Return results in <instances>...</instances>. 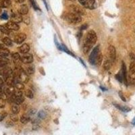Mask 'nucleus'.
I'll return each mask as SVG.
<instances>
[{"label": "nucleus", "mask_w": 135, "mask_h": 135, "mask_svg": "<svg viewBox=\"0 0 135 135\" xmlns=\"http://www.w3.org/2000/svg\"><path fill=\"white\" fill-rule=\"evenodd\" d=\"M22 21H23L24 22H25V23L27 25H29V23H30V19L28 16L22 17Z\"/></svg>", "instance_id": "2f4dec72"}, {"label": "nucleus", "mask_w": 135, "mask_h": 135, "mask_svg": "<svg viewBox=\"0 0 135 135\" xmlns=\"http://www.w3.org/2000/svg\"><path fill=\"white\" fill-rule=\"evenodd\" d=\"M116 78L117 80H118L120 82H121V83H122L123 81V77H122V74H121V72H120L119 74H118L116 75Z\"/></svg>", "instance_id": "473e14b6"}, {"label": "nucleus", "mask_w": 135, "mask_h": 135, "mask_svg": "<svg viewBox=\"0 0 135 135\" xmlns=\"http://www.w3.org/2000/svg\"><path fill=\"white\" fill-rule=\"evenodd\" d=\"M30 50V47L28 46V44H23L19 48V51H20V52L22 53V54H27Z\"/></svg>", "instance_id": "ddd939ff"}, {"label": "nucleus", "mask_w": 135, "mask_h": 135, "mask_svg": "<svg viewBox=\"0 0 135 135\" xmlns=\"http://www.w3.org/2000/svg\"><path fill=\"white\" fill-rule=\"evenodd\" d=\"M12 58L14 59V60H18L20 59V55H19V54H18V53H15V54H14L12 55Z\"/></svg>", "instance_id": "72a5a7b5"}, {"label": "nucleus", "mask_w": 135, "mask_h": 135, "mask_svg": "<svg viewBox=\"0 0 135 135\" xmlns=\"http://www.w3.org/2000/svg\"><path fill=\"white\" fill-rule=\"evenodd\" d=\"M1 13H2V9L0 8V14H1Z\"/></svg>", "instance_id": "a19ab883"}, {"label": "nucleus", "mask_w": 135, "mask_h": 135, "mask_svg": "<svg viewBox=\"0 0 135 135\" xmlns=\"http://www.w3.org/2000/svg\"><path fill=\"white\" fill-rule=\"evenodd\" d=\"M30 120H31V117L28 115H22L21 116V118H20V122H21V123L25 124H27L30 121Z\"/></svg>", "instance_id": "f3484780"}, {"label": "nucleus", "mask_w": 135, "mask_h": 135, "mask_svg": "<svg viewBox=\"0 0 135 135\" xmlns=\"http://www.w3.org/2000/svg\"><path fill=\"white\" fill-rule=\"evenodd\" d=\"M0 17H1V19H3V20H8V15L6 14V12H3Z\"/></svg>", "instance_id": "f704fd0d"}, {"label": "nucleus", "mask_w": 135, "mask_h": 135, "mask_svg": "<svg viewBox=\"0 0 135 135\" xmlns=\"http://www.w3.org/2000/svg\"><path fill=\"white\" fill-rule=\"evenodd\" d=\"M20 60L21 62L25 64H31L33 61V57L32 55L31 54H24L22 56H20Z\"/></svg>", "instance_id": "39448f33"}, {"label": "nucleus", "mask_w": 135, "mask_h": 135, "mask_svg": "<svg viewBox=\"0 0 135 135\" xmlns=\"http://www.w3.org/2000/svg\"><path fill=\"white\" fill-rule=\"evenodd\" d=\"M25 72L28 75L32 74L35 72V67H34V66H28L26 68V70H25Z\"/></svg>", "instance_id": "a211bd4d"}, {"label": "nucleus", "mask_w": 135, "mask_h": 135, "mask_svg": "<svg viewBox=\"0 0 135 135\" xmlns=\"http://www.w3.org/2000/svg\"><path fill=\"white\" fill-rule=\"evenodd\" d=\"M26 38V35L25 33H20L18 34L15 37H14V42L17 44H21L22 43H23Z\"/></svg>", "instance_id": "9d476101"}, {"label": "nucleus", "mask_w": 135, "mask_h": 135, "mask_svg": "<svg viewBox=\"0 0 135 135\" xmlns=\"http://www.w3.org/2000/svg\"><path fill=\"white\" fill-rule=\"evenodd\" d=\"M68 1H72V2H73V1H74V0H68Z\"/></svg>", "instance_id": "79ce46f5"}, {"label": "nucleus", "mask_w": 135, "mask_h": 135, "mask_svg": "<svg viewBox=\"0 0 135 135\" xmlns=\"http://www.w3.org/2000/svg\"><path fill=\"white\" fill-rule=\"evenodd\" d=\"M3 86V81L2 78H0V91H2V89Z\"/></svg>", "instance_id": "c9c22d12"}, {"label": "nucleus", "mask_w": 135, "mask_h": 135, "mask_svg": "<svg viewBox=\"0 0 135 135\" xmlns=\"http://www.w3.org/2000/svg\"><path fill=\"white\" fill-rule=\"evenodd\" d=\"M63 18L71 24H78L80 23L82 20L81 16L76 13L71 12L68 13H65L63 16Z\"/></svg>", "instance_id": "f03ea898"}, {"label": "nucleus", "mask_w": 135, "mask_h": 135, "mask_svg": "<svg viewBox=\"0 0 135 135\" xmlns=\"http://www.w3.org/2000/svg\"><path fill=\"white\" fill-rule=\"evenodd\" d=\"M25 95H26V97H27L29 99L33 98L34 97L33 93H32V91H31V89H27V90H26V91H25Z\"/></svg>", "instance_id": "b1692460"}, {"label": "nucleus", "mask_w": 135, "mask_h": 135, "mask_svg": "<svg viewBox=\"0 0 135 135\" xmlns=\"http://www.w3.org/2000/svg\"><path fill=\"white\" fill-rule=\"evenodd\" d=\"M102 60H103V56H102V54H99V55L97 56V57L96 58V60H95V65H97V66H99V65H101V62H102Z\"/></svg>", "instance_id": "4be33fe9"}, {"label": "nucleus", "mask_w": 135, "mask_h": 135, "mask_svg": "<svg viewBox=\"0 0 135 135\" xmlns=\"http://www.w3.org/2000/svg\"><path fill=\"white\" fill-rule=\"evenodd\" d=\"M28 12V8L26 5H22L19 9V14L21 15H26Z\"/></svg>", "instance_id": "4468645a"}, {"label": "nucleus", "mask_w": 135, "mask_h": 135, "mask_svg": "<svg viewBox=\"0 0 135 135\" xmlns=\"http://www.w3.org/2000/svg\"><path fill=\"white\" fill-rule=\"evenodd\" d=\"M14 86H15L16 89L17 90H19V91H21V90L25 89V85H24V84L20 83V82H17V83H16L14 84Z\"/></svg>", "instance_id": "aec40b11"}, {"label": "nucleus", "mask_w": 135, "mask_h": 135, "mask_svg": "<svg viewBox=\"0 0 135 135\" xmlns=\"http://www.w3.org/2000/svg\"><path fill=\"white\" fill-rule=\"evenodd\" d=\"M6 105V100L0 97V108H3Z\"/></svg>", "instance_id": "7c9ffc66"}, {"label": "nucleus", "mask_w": 135, "mask_h": 135, "mask_svg": "<svg viewBox=\"0 0 135 135\" xmlns=\"http://www.w3.org/2000/svg\"><path fill=\"white\" fill-rule=\"evenodd\" d=\"M24 1H25V0H18V3H22Z\"/></svg>", "instance_id": "58836bf2"}, {"label": "nucleus", "mask_w": 135, "mask_h": 135, "mask_svg": "<svg viewBox=\"0 0 135 135\" xmlns=\"http://www.w3.org/2000/svg\"><path fill=\"white\" fill-rule=\"evenodd\" d=\"M115 106L116 107V108H118V109H120V110L122 111V112H129V111L131 110V109L128 108H127V107H122V106H120V105H115Z\"/></svg>", "instance_id": "bb28decb"}, {"label": "nucleus", "mask_w": 135, "mask_h": 135, "mask_svg": "<svg viewBox=\"0 0 135 135\" xmlns=\"http://www.w3.org/2000/svg\"><path fill=\"white\" fill-rule=\"evenodd\" d=\"M5 26L8 28L9 31H17L20 29V26H18V25L12 21H9L8 22H7Z\"/></svg>", "instance_id": "1a4fd4ad"}, {"label": "nucleus", "mask_w": 135, "mask_h": 135, "mask_svg": "<svg viewBox=\"0 0 135 135\" xmlns=\"http://www.w3.org/2000/svg\"><path fill=\"white\" fill-rule=\"evenodd\" d=\"M132 124H133L134 125H135V118H134L133 120H132Z\"/></svg>", "instance_id": "ea45409f"}, {"label": "nucleus", "mask_w": 135, "mask_h": 135, "mask_svg": "<svg viewBox=\"0 0 135 135\" xmlns=\"http://www.w3.org/2000/svg\"><path fill=\"white\" fill-rule=\"evenodd\" d=\"M38 118L41 119H45L47 118V114L44 111H40L38 114Z\"/></svg>", "instance_id": "c85d7f7f"}, {"label": "nucleus", "mask_w": 135, "mask_h": 135, "mask_svg": "<svg viewBox=\"0 0 135 135\" xmlns=\"http://www.w3.org/2000/svg\"><path fill=\"white\" fill-rule=\"evenodd\" d=\"M71 10V12H74L76 14H79L80 16L81 15H84L85 14V11L81 8L80 7L78 6H75V5H72L70 7Z\"/></svg>", "instance_id": "6e6552de"}, {"label": "nucleus", "mask_w": 135, "mask_h": 135, "mask_svg": "<svg viewBox=\"0 0 135 135\" xmlns=\"http://www.w3.org/2000/svg\"><path fill=\"white\" fill-rule=\"evenodd\" d=\"M100 53V48L99 45H97V46L95 47L93 49V50L91 51V55H90V57H89V61L90 63L92 65H95V60H96V58L99 55Z\"/></svg>", "instance_id": "7ed1b4c3"}, {"label": "nucleus", "mask_w": 135, "mask_h": 135, "mask_svg": "<svg viewBox=\"0 0 135 135\" xmlns=\"http://www.w3.org/2000/svg\"><path fill=\"white\" fill-rule=\"evenodd\" d=\"M11 19H12L11 21L18 24L22 21V16L20 14H12V16H11Z\"/></svg>", "instance_id": "9b49d317"}, {"label": "nucleus", "mask_w": 135, "mask_h": 135, "mask_svg": "<svg viewBox=\"0 0 135 135\" xmlns=\"http://www.w3.org/2000/svg\"><path fill=\"white\" fill-rule=\"evenodd\" d=\"M30 2H31V4H32V7L35 8V9H36V10H40L39 7H38V4L37 3V2H36L35 0H30Z\"/></svg>", "instance_id": "cd10ccee"}, {"label": "nucleus", "mask_w": 135, "mask_h": 135, "mask_svg": "<svg viewBox=\"0 0 135 135\" xmlns=\"http://www.w3.org/2000/svg\"><path fill=\"white\" fill-rule=\"evenodd\" d=\"M9 55V51L7 48L0 49V57H6Z\"/></svg>", "instance_id": "dca6fc26"}, {"label": "nucleus", "mask_w": 135, "mask_h": 135, "mask_svg": "<svg viewBox=\"0 0 135 135\" xmlns=\"http://www.w3.org/2000/svg\"><path fill=\"white\" fill-rule=\"evenodd\" d=\"M122 74L123 80L124 81L125 84L127 85V76H126V67L124 62L122 61Z\"/></svg>", "instance_id": "f8f14e48"}, {"label": "nucleus", "mask_w": 135, "mask_h": 135, "mask_svg": "<svg viewBox=\"0 0 135 135\" xmlns=\"http://www.w3.org/2000/svg\"><path fill=\"white\" fill-rule=\"evenodd\" d=\"M10 119L12 120V122H17L18 120V116L16 115V114H12V115H10Z\"/></svg>", "instance_id": "c756f323"}, {"label": "nucleus", "mask_w": 135, "mask_h": 135, "mask_svg": "<svg viewBox=\"0 0 135 135\" xmlns=\"http://www.w3.org/2000/svg\"><path fill=\"white\" fill-rule=\"evenodd\" d=\"M19 111H20V108H19L18 105L15 104L14 105H12V112L13 114H17L19 113Z\"/></svg>", "instance_id": "5701e85b"}, {"label": "nucleus", "mask_w": 135, "mask_h": 135, "mask_svg": "<svg viewBox=\"0 0 135 135\" xmlns=\"http://www.w3.org/2000/svg\"><path fill=\"white\" fill-rule=\"evenodd\" d=\"M111 63H112V62H111L109 60H105V61L104 62V64H103V68H104L106 70H108L110 69Z\"/></svg>", "instance_id": "393cba45"}, {"label": "nucleus", "mask_w": 135, "mask_h": 135, "mask_svg": "<svg viewBox=\"0 0 135 135\" xmlns=\"http://www.w3.org/2000/svg\"><path fill=\"white\" fill-rule=\"evenodd\" d=\"M79 3L88 9H94L95 8V0H78Z\"/></svg>", "instance_id": "20e7f679"}, {"label": "nucleus", "mask_w": 135, "mask_h": 135, "mask_svg": "<svg viewBox=\"0 0 135 135\" xmlns=\"http://www.w3.org/2000/svg\"><path fill=\"white\" fill-rule=\"evenodd\" d=\"M4 48H6V47H5L3 46V45L0 44V49H4Z\"/></svg>", "instance_id": "4c0bfd02"}, {"label": "nucleus", "mask_w": 135, "mask_h": 135, "mask_svg": "<svg viewBox=\"0 0 135 135\" xmlns=\"http://www.w3.org/2000/svg\"><path fill=\"white\" fill-rule=\"evenodd\" d=\"M97 40V34L93 30H90L87 32L84 40V46H83V52L87 54L89 51L95 45Z\"/></svg>", "instance_id": "f257e3e1"}, {"label": "nucleus", "mask_w": 135, "mask_h": 135, "mask_svg": "<svg viewBox=\"0 0 135 135\" xmlns=\"http://www.w3.org/2000/svg\"><path fill=\"white\" fill-rule=\"evenodd\" d=\"M2 41H3V43H4L6 46L8 47H12V41L11 40L10 38H8V37H4V38H3V40H2Z\"/></svg>", "instance_id": "6ab92c4d"}, {"label": "nucleus", "mask_w": 135, "mask_h": 135, "mask_svg": "<svg viewBox=\"0 0 135 135\" xmlns=\"http://www.w3.org/2000/svg\"><path fill=\"white\" fill-rule=\"evenodd\" d=\"M9 60L6 57H1L0 58V66H6L9 64Z\"/></svg>", "instance_id": "412c9836"}, {"label": "nucleus", "mask_w": 135, "mask_h": 135, "mask_svg": "<svg viewBox=\"0 0 135 135\" xmlns=\"http://www.w3.org/2000/svg\"><path fill=\"white\" fill-rule=\"evenodd\" d=\"M0 31L4 34H7V35H9V32H10V31H9L6 26H2V25H0Z\"/></svg>", "instance_id": "a878e982"}, {"label": "nucleus", "mask_w": 135, "mask_h": 135, "mask_svg": "<svg viewBox=\"0 0 135 135\" xmlns=\"http://www.w3.org/2000/svg\"><path fill=\"white\" fill-rule=\"evenodd\" d=\"M10 0H0V8H8L10 6Z\"/></svg>", "instance_id": "2eb2a0df"}, {"label": "nucleus", "mask_w": 135, "mask_h": 135, "mask_svg": "<svg viewBox=\"0 0 135 135\" xmlns=\"http://www.w3.org/2000/svg\"><path fill=\"white\" fill-rule=\"evenodd\" d=\"M119 95H120V97H121V99L123 100V101H126V99H125L124 97H123V95H122V94L121 92L119 93Z\"/></svg>", "instance_id": "e433bc0d"}, {"label": "nucleus", "mask_w": 135, "mask_h": 135, "mask_svg": "<svg viewBox=\"0 0 135 135\" xmlns=\"http://www.w3.org/2000/svg\"><path fill=\"white\" fill-rule=\"evenodd\" d=\"M129 79L132 83L135 82V62H132L129 69Z\"/></svg>", "instance_id": "0eeeda50"}, {"label": "nucleus", "mask_w": 135, "mask_h": 135, "mask_svg": "<svg viewBox=\"0 0 135 135\" xmlns=\"http://www.w3.org/2000/svg\"><path fill=\"white\" fill-rule=\"evenodd\" d=\"M108 56H109V60L111 62L115 61L116 58V51L115 47L113 45H109L108 47Z\"/></svg>", "instance_id": "423d86ee"}]
</instances>
